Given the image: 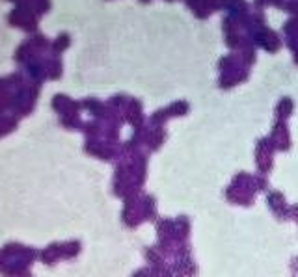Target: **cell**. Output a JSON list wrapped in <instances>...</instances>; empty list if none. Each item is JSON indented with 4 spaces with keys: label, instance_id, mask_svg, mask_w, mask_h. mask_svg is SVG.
I'll return each instance as SVG.
<instances>
[{
    "label": "cell",
    "instance_id": "cell-1",
    "mask_svg": "<svg viewBox=\"0 0 298 277\" xmlns=\"http://www.w3.org/2000/svg\"><path fill=\"white\" fill-rule=\"evenodd\" d=\"M67 45H69V36H67V34H62V36H58L51 43V50H53L54 54H60L62 50H66Z\"/></svg>",
    "mask_w": 298,
    "mask_h": 277
},
{
    "label": "cell",
    "instance_id": "cell-2",
    "mask_svg": "<svg viewBox=\"0 0 298 277\" xmlns=\"http://www.w3.org/2000/svg\"><path fill=\"white\" fill-rule=\"evenodd\" d=\"M10 2H17V6L21 4V2H24V0H10Z\"/></svg>",
    "mask_w": 298,
    "mask_h": 277
}]
</instances>
